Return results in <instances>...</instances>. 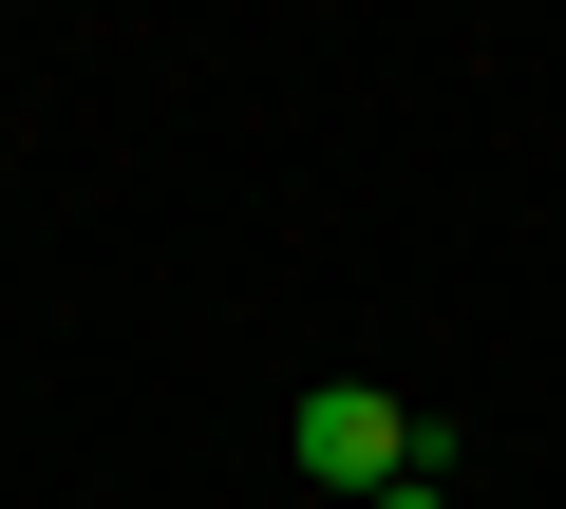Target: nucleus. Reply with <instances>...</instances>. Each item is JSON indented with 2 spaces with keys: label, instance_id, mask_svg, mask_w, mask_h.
Returning a JSON list of instances; mask_svg holds the SVG:
<instances>
[{
  "label": "nucleus",
  "instance_id": "obj_1",
  "mask_svg": "<svg viewBox=\"0 0 566 509\" xmlns=\"http://www.w3.org/2000/svg\"><path fill=\"white\" fill-rule=\"evenodd\" d=\"M283 453H303V490H359V509H378L397 471H453V434H434V415H397L378 378H322L303 415H283Z\"/></svg>",
  "mask_w": 566,
  "mask_h": 509
},
{
  "label": "nucleus",
  "instance_id": "obj_2",
  "mask_svg": "<svg viewBox=\"0 0 566 509\" xmlns=\"http://www.w3.org/2000/svg\"><path fill=\"white\" fill-rule=\"evenodd\" d=\"M378 509H453V471H397V490H378Z\"/></svg>",
  "mask_w": 566,
  "mask_h": 509
}]
</instances>
